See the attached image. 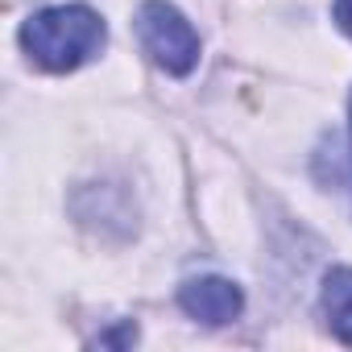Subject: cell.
Instances as JSON below:
<instances>
[{
  "instance_id": "obj_3",
  "label": "cell",
  "mask_w": 352,
  "mask_h": 352,
  "mask_svg": "<svg viewBox=\"0 0 352 352\" xmlns=\"http://www.w3.org/2000/svg\"><path fill=\"white\" fill-rule=\"evenodd\" d=\"M179 307H183L191 319L208 323V327H224V323L241 319L245 294H241V286H236L232 278L199 274V278H187V282L179 286Z\"/></svg>"
},
{
  "instance_id": "obj_2",
  "label": "cell",
  "mask_w": 352,
  "mask_h": 352,
  "mask_svg": "<svg viewBox=\"0 0 352 352\" xmlns=\"http://www.w3.org/2000/svg\"><path fill=\"white\" fill-rule=\"evenodd\" d=\"M137 42L153 67L183 79L199 67V34L170 0H145L137 9Z\"/></svg>"
},
{
  "instance_id": "obj_4",
  "label": "cell",
  "mask_w": 352,
  "mask_h": 352,
  "mask_svg": "<svg viewBox=\"0 0 352 352\" xmlns=\"http://www.w3.org/2000/svg\"><path fill=\"white\" fill-rule=\"evenodd\" d=\"M323 319L336 340L352 344V265H336L323 278Z\"/></svg>"
},
{
  "instance_id": "obj_5",
  "label": "cell",
  "mask_w": 352,
  "mask_h": 352,
  "mask_svg": "<svg viewBox=\"0 0 352 352\" xmlns=\"http://www.w3.org/2000/svg\"><path fill=\"white\" fill-rule=\"evenodd\" d=\"M336 25L352 38V0H336Z\"/></svg>"
},
{
  "instance_id": "obj_1",
  "label": "cell",
  "mask_w": 352,
  "mask_h": 352,
  "mask_svg": "<svg viewBox=\"0 0 352 352\" xmlns=\"http://www.w3.org/2000/svg\"><path fill=\"white\" fill-rule=\"evenodd\" d=\"M104 42H108L104 17L87 5H50L21 25V46L30 63H38L50 75L79 71L104 50Z\"/></svg>"
}]
</instances>
